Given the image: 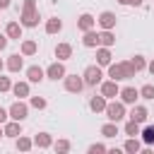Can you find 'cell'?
<instances>
[{
    "label": "cell",
    "mask_w": 154,
    "mask_h": 154,
    "mask_svg": "<svg viewBox=\"0 0 154 154\" xmlns=\"http://www.w3.org/2000/svg\"><path fill=\"white\" fill-rule=\"evenodd\" d=\"M135 75H137V70L132 67V63H130V60L111 63V65H108V77H111V79H116V82H120V79H132Z\"/></svg>",
    "instance_id": "cell-1"
},
{
    "label": "cell",
    "mask_w": 154,
    "mask_h": 154,
    "mask_svg": "<svg viewBox=\"0 0 154 154\" xmlns=\"http://www.w3.org/2000/svg\"><path fill=\"white\" fill-rule=\"evenodd\" d=\"M103 113H106V118H108V120L120 123V120L125 118V103H123V101H108Z\"/></svg>",
    "instance_id": "cell-2"
},
{
    "label": "cell",
    "mask_w": 154,
    "mask_h": 154,
    "mask_svg": "<svg viewBox=\"0 0 154 154\" xmlns=\"http://www.w3.org/2000/svg\"><path fill=\"white\" fill-rule=\"evenodd\" d=\"M38 19H41V14H38V10H36V5L34 7H22V14H19V22H22V26H38Z\"/></svg>",
    "instance_id": "cell-3"
},
{
    "label": "cell",
    "mask_w": 154,
    "mask_h": 154,
    "mask_svg": "<svg viewBox=\"0 0 154 154\" xmlns=\"http://www.w3.org/2000/svg\"><path fill=\"white\" fill-rule=\"evenodd\" d=\"M82 77H84V84H87V87H96V84H101V79H103L101 65H89V67L82 72Z\"/></svg>",
    "instance_id": "cell-4"
},
{
    "label": "cell",
    "mask_w": 154,
    "mask_h": 154,
    "mask_svg": "<svg viewBox=\"0 0 154 154\" xmlns=\"http://www.w3.org/2000/svg\"><path fill=\"white\" fill-rule=\"evenodd\" d=\"M63 84H65V91H70V94H79L87 87L82 75H65L63 77Z\"/></svg>",
    "instance_id": "cell-5"
},
{
    "label": "cell",
    "mask_w": 154,
    "mask_h": 154,
    "mask_svg": "<svg viewBox=\"0 0 154 154\" xmlns=\"http://www.w3.org/2000/svg\"><path fill=\"white\" fill-rule=\"evenodd\" d=\"M7 111H10V118H12V120H19V123H22V120L29 116V106H26L22 99H19V101H14V103H12Z\"/></svg>",
    "instance_id": "cell-6"
},
{
    "label": "cell",
    "mask_w": 154,
    "mask_h": 154,
    "mask_svg": "<svg viewBox=\"0 0 154 154\" xmlns=\"http://www.w3.org/2000/svg\"><path fill=\"white\" fill-rule=\"evenodd\" d=\"M65 75H67V72H65L63 60H55V63H51V65L46 67V77H48V79H55V82H58V79H63Z\"/></svg>",
    "instance_id": "cell-7"
},
{
    "label": "cell",
    "mask_w": 154,
    "mask_h": 154,
    "mask_svg": "<svg viewBox=\"0 0 154 154\" xmlns=\"http://www.w3.org/2000/svg\"><path fill=\"white\" fill-rule=\"evenodd\" d=\"M26 79H29L31 84H38V82L46 79V70L38 67V65H29V67H26Z\"/></svg>",
    "instance_id": "cell-8"
},
{
    "label": "cell",
    "mask_w": 154,
    "mask_h": 154,
    "mask_svg": "<svg viewBox=\"0 0 154 154\" xmlns=\"http://www.w3.org/2000/svg\"><path fill=\"white\" fill-rule=\"evenodd\" d=\"M94 24H96V17L94 14H89V12H84V14H79L77 17V29L84 34V31H89V29H94Z\"/></svg>",
    "instance_id": "cell-9"
},
{
    "label": "cell",
    "mask_w": 154,
    "mask_h": 154,
    "mask_svg": "<svg viewBox=\"0 0 154 154\" xmlns=\"http://www.w3.org/2000/svg\"><path fill=\"white\" fill-rule=\"evenodd\" d=\"M101 94H103L106 99H113V96H118V94H120V87H118V82H116V79H106V82H101Z\"/></svg>",
    "instance_id": "cell-10"
},
{
    "label": "cell",
    "mask_w": 154,
    "mask_h": 154,
    "mask_svg": "<svg viewBox=\"0 0 154 154\" xmlns=\"http://www.w3.org/2000/svg\"><path fill=\"white\" fill-rule=\"evenodd\" d=\"M118 96H120V101H123V103H130V106H132V103L140 99V89H135V87H123Z\"/></svg>",
    "instance_id": "cell-11"
},
{
    "label": "cell",
    "mask_w": 154,
    "mask_h": 154,
    "mask_svg": "<svg viewBox=\"0 0 154 154\" xmlns=\"http://www.w3.org/2000/svg\"><path fill=\"white\" fill-rule=\"evenodd\" d=\"M111 60H113V55H111V48H106V46H99V48H96V65H101V67H108V65H111Z\"/></svg>",
    "instance_id": "cell-12"
},
{
    "label": "cell",
    "mask_w": 154,
    "mask_h": 154,
    "mask_svg": "<svg viewBox=\"0 0 154 154\" xmlns=\"http://www.w3.org/2000/svg\"><path fill=\"white\" fill-rule=\"evenodd\" d=\"M116 19H118V17H116L113 12H108V10H106V12H101V14L96 17V22H99V26H101V29H113V26H116Z\"/></svg>",
    "instance_id": "cell-13"
},
{
    "label": "cell",
    "mask_w": 154,
    "mask_h": 154,
    "mask_svg": "<svg viewBox=\"0 0 154 154\" xmlns=\"http://www.w3.org/2000/svg\"><path fill=\"white\" fill-rule=\"evenodd\" d=\"M22 22H7V26H5V34H7V38H12V41H19L22 38Z\"/></svg>",
    "instance_id": "cell-14"
},
{
    "label": "cell",
    "mask_w": 154,
    "mask_h": 154,
    "mask_svg": "<svg viewBox=\"0 0 154 154\" xmlns=\"http://www.w3.org/2000/svg\"><path fill=\"white\" fill-rule=\"evenodd\" d=\"M24 55H19V53H12L10 58H7V63H5V67L10 70V72H19L22 67H24V60H22Z\"/></svg>",
    "instance_id": "cell-15"
},
{
    "label": "cell",
    "mask_w": 154,
    "mask_h": 154,
    "mask_svg": "<svg viewBox=\"0 0 154 154\" xmlns=\"http://www.w3.org/2000/svg\"><path fill=\"white\" fill-rule=\"evenodd\" d=\"M147 116H149V111H147L144 106H140V103L135 106V103H132V111H130V120H135V123H140V125H142V123L147 120Z\"/></svg>",
    "instance_id": "cell-16"
},
{
    "label": "cell",
    "mask_w": 154,
    "mask_h": 154,
    "mask_svg": "<svg viewBox=\"0 0 154 154\" xmlns=\"http://www.w3.org/2000/svg\"><path fill=\"white\" fill-rule=\"evenodd\" d=\"M113 43H116V34H113V29H101V31H99V46L111 48Z\"/></svg>",
    "instance_id": "cell-17"
},
{
    "label": "cell",
    "mask_w": 154,
    "mask_h": 154,
    "mask_svg": "<svg viewBox=\"0 0 154 154\" xmlns=\"http://www.w3.org/2000/svg\"><path fill=\"white\" fill-rule=\"evenodd\" d=\"M106 103H108V101H106V96H103V94H99V96H91V99H89V108H91L94 113H103V111H106Z\"/></svg>",
    "instance_id": "cell-18"
},
{
    "label": "cell",
    "mask_w": 154,
    "mask_h": 154,
    "mask_svg": "<svg viewBox=\"0 0 154 154\" xmlns=\"http://www.w3.org/2000/svg\"><path fill=\"white\" fill-rule=\"evenodd\" d=\"M19 135H22V125H19V120H12V118H10V123H5V137L17 140Z\"/></svg>",
    "instance_id": "cell-19"
},
{
    "label": "cell",
    "mask_w": 154,
    "mask_h": 154,
    "mask_svg": "<svg viewBox=\"0 0 154 154\" xmlns=\"http://www.w3.org/2000/svg\"><path fill=\"white\" fill-rule=\"evenodd\" d=\"M34 147H38V149H48V147H53V137H51V132H38V135L34 137Z\"/></svg>",
    "instance_id": "cell-20"
},
{
    "label": "cell",
    "mask_w": 154,
    "mask_h": 154,
    "mask_svg": "<svg viewBox=\"0 0 154 154\" xmlns=\"http://www.w3.org/2000/svg\"><path fill=\"white\" fill-rule=\"evenodd\" d=\"M82 46H87V48H96V46H99V34H96L94 29L84 31V36H82Z\"/></svg>",
    "instance_id": "cell-21"
},
{
    "label": "cell",
    "mask_w": 154,
    "mask_h": 154,
    "mask_svg": "<svg viewBox=\"0 0 154 154\" xmlns=\"http://www.w3.org/2000/svg\"><path fill=\"white\" fill-rule=\"evenodd\" d=\"M29 84H31L29 79H26V82H14V84H12V94H14L17 99H24V96H29Z\"/></svg>",
    "instance_id": "cell-22"
},
{
    "label": "cell",
    "mask_w": 154,
    "mask_h": 154,
    "mask_svg": "<svg viewBox=\"0 0 154 154\" xmlns=\"http://www.w3.org/2000/svg\"><path fill=\"white\" fill-rule=\"evenodd\" d=\"M19 51H22V55H24V58H29V55H34V53L38 51V43H36V41H31V38H26V41H22Z\"/></svg>",
    "instance_id": "cell-23"
},
{
    "label": "cell",
    "mask_w": 154,
    "mask_h": 154,
    "mask_svg": "<svg viewBox=\"0 0 154 154\" xmlns=\"http://www.w3.org/2000/svg\"><path fill=\"white\" fill-rule=\"evenodd\" d=\"M55 58H58V60L72 58V46H70V43H58V46H55Z\"/></svg>",
    "instance_id": "cell-24"
},
{
    "label": "cell",
    "mask_w": 154,
    "mask_h": 154,
    "mask_svg": "<svg viewBox=\"0 0 154 154\" xmlns=\"http://www.w3.org/2000/svg\"><path fill=\"white\" fill-rule=\"evenodd\" d=\"M14 147H17L19 152H29V149L34 147V140H31V137H26V135H19V137L14 140Z\"/></svg>",
    "instance_id": "cell-25"
},
{
    "label": "cell",
    "mask_w": 154,
    "mask_h": 154,
    "mask_svg": "<svg viewBox=\"0 0 154 154\" xmlns=\"http://www.w3.org/2000/svg\"><path fill=\"white\" fill-rule=\"evenodd\" d=\"M123 149H125L128 154H137V152L142 149V142H140L137 137H128V140H125V144H123Z\"/></svg>",
    "instance_id": "cell-26"
},
{
    "label": "cell",
    "mask_w": 154,
    "mask_h": 154,
    "mask_svg": "<svg viewBox=\"0 0 154 154\" xmlns=\"http://www.w3.org/2000/svg\"><path fill=\"white\" fill-rule=\"evenodd\" d=\"M63 29V19H58V17H51L48 22H46V34H58Z\"/></svg>",
    "instance_id": "cell-27"
},
{
    "label": "cell",
    "mask_w": 154,
    "mask_h": 154,
    "mask_svg": "<svg viewBox=\"0 0 154 154\" xmlns=\"http://www.w3.org/2000/svg\"><path fill=\"white\" fill-rule=\"evenodd\" d=\"M101 135H103V137H116V135H118V123H113V120L103 123V125H101Z\"/></svg>",
    "instance_id": "cell-28"
},
{
    "label": "cell",
    "mask_w": 154,
    "mask_h": 154,
    "mask_svg": "<svg viewBox=\"0 0 154 154\" xmlns=\"http://www.w3.org/2000/svg\"><path fill=\"white\" fill-rule=\"evenodd\" d=\"M123 130H125V135H128V137H137V135H140V123H135V120H128Z\"/></svg>",
    "instance_id": "cell-29"
},
{
    "label": "cell",
    "mask_w": 154,
    "mask_h": 154,
    "mask_svg": "<svg viewBox=\"0 0 154 154\" xmlns=\"http://www.w3.org/2000/svg\"><path fill=\"white\" fill-rule=\"evenodd\" d=\"M140 135H142V142L144 144H154V125H147Z\"/></svg>",
    "instance_id": "cell-30"
},
{
    "label": "cell",
    "mask_w": 154,
    "mask_h": 154,
    "mask_svg": "<svg viewBox=\"0 0 154 154\" xmlns=\"http://www.w3.org/2000/svg\"><path fill=\"white\" fill-rule=\"evenodd\" d=\"M130 63H132V67H135L137 72L147 67V60H144V55H135V58H130Z\"/></svg>",
    "instance_id": "cell-31"
},
{
    "label": "cell",
    "mask_w": 154,
    "mask_h": 154,
    "mask_svg": "<svg viewBox=\"0 0 154 154\" xmlns=\"http://www.w3.org/2000/svg\"><path fill=\"white\" fill-rule=\"evenodd\" d=\"M140 96L142 99H154V84H142L140 87Z\"/></svg>",
    "instance_id": "cell-32"
},
{
    "label": "cell",
    "mask_w": 154,
    "mask_h": 154,
    "mask_svg": "<svg viewBox=\"0 0 154 154\" xmlns=\"http://www.w3.org/2000/svg\"><path fill=\"white\" fill-rule=\"evenodd\" d=\"M70 147H72V144H70V140H58V142L53 144V149H55V152H70Z\"/></svg>",
    "instance_id": "cell-33"
},
{
    "label": "cell",
    "mask_w": 154,
    "mask_h": 154,
    "mask_svg": "<svg viewBox=\"0 0 154 154\" xmlns=\"http://www.w3.org/2000/svg\"><path fill=\"white\" fill-rule=\"evenodd\" d=\"M29 103H31L34 108H38V111H41V108H46V99H43V96H31V99H29Z\"/></svg>",
    "instance_id": "cell-34"
},
{
    "label": "cell",
    "mask_w": 154,
    "mask_h": 154,
    "mask_svg": "<svg viewBox=\"0 0 154 154\" xmlns=\"http://www.w3.org/2000/svg\"><path fill=\"white\" fill-rule=\"evenodd\" d=\"M103 152H108V147H106V144H101V142H96V144H91V147H89V154H103Z\"/></svg>",
    "instance_id": "cell-35"
},
{
    "label": "cell",
    "mask_w": 154,
    "mask_h": 154,
    "mask_svg": "<svg viewBox=\"0 0 154 154\" xmlns=\"http://www.w3.org/2000/svg\"><path fill=\"white\" fill-rule=\"evenodd\" d=\"M0 91H12V79L0 75Z\"/></svg>",
    "instance_id": "cell-36"
},
{
    "label": "cell",
    "mask_w": 154,
    "mask_h": 154,
    "mask_svg": "<svg viewBox=\"0 0 154 154\" xmlns=\"http://www.w3.org/2000/svg\"><path fill=\"white\" fill-rule=\"evenodd\" d=\"M7 118H10V111L0 106V125H2V123H7Z\"/></svg>",
    "instance_id": "cell-37"
},
{
    "label": "cell",
    "mask_w": 154,
    "mask_h": 154,
    "mask_svg": "<svg viewBox=\"0 0 154 154\" xmlns=\"http://www.w3.org/2000/svg\"><path fill=\"white\" fill-rule=\"evenodd\" d=\"M7 41H10V38H7V34H0V53L7 48Z\"/></svg>",
    "instance_id": "cell-38"
},
{
    "label": "cell",
    "mask_w": 154,
    "mask_h": 154,
    "mask_svg": "<svg viewBox=\"0 0 154 154\" xmlns=\"http://www.w3.org/2000/svg\"><path fill=\"white\" fill-rule=\"evenodd\" d=\"M12 5V0H0V10H7Z\"/></svg>",
    "instance_id": "cell-39"
},
{
    "label": "cell",
    "mask_w": 154,
    "mask_h": 154,
    "mask_svg": "<svg viewBox=\"0 0 154 154\" xmlns=\"http://www.w3.org/2000/svg\"><path fill=\"white\" fill-rule=\"evenodd\" d=\"M147 70H149V75H154V60H149V63H147Z\"/></svg>",
    "instance_id": "cell-40"
},
{
    "label": "cell",
    "mask_w": 154,
    "mask_h": 154,
    "mask_svg": "<svg viewBox=\"0 0 154 154\" xmlns=\"http://www.w3.org/2000/svg\"><path fill=\"white\" fill-rule=\"evenodd\" d=\"M36 5V0H24V7H34Z\"/></svg>",
    "instance_id": "cell-41"
},
{
    "label": "cell",
    "mask_w": 154,
    "mask_h": 154,
    "mask_svg": "<svg viewBox=\"0 0 154 154\" xmlns=\"http://www.w3.org/2000/svg\"><path fill=\"white\" fill-rule=\"evenodd\" d=\"M120 5H132V0H118Z\"/></svg>",
    "instance_id": "cell-42"
},
{
    "label": "cell",
    "mask_w": 154,
    "mask_h": 154,
    "mask_svg": "<svg viewBox=\"0 0 154 154\" xmlns=\"http://www.w3.org/2000/svg\"><path fill=\"white\" fill-rule=\"evenodd\" d=\"M142 2H144V0H132V5H137V7H140Z\"/></svg>",
    "instance_id": "cell-43"
},
{
    "label": "cell",
    "mask_w": 154,
    "mask_h": 154,
    "mask_svg": "<svg viewBox=\"0 0 154 154\" xmlns=\"http://www.w3.org/2000/svg\"><path fill=\"white\" fill-rule=\"evenodd\" d=\"M0 137H5V128H0Z\"/></svg>",
    "instance_id": "cell-44"
},
{
    "label": "cell",
    "mask_w": 154,
    "mask_h": 154,
    "mask_svg": "<svg viewBox=\"0 0 154 154\" xmlns=\"http://www.w3.org/2000/svg\"><path fill=\"white\" fill-rule=\"evenodd\" d=\"M2 67H5V63H2V58H0V72H2Z\"/></svg>",
    "instance_id": "cell-45"
}]
</instances>
